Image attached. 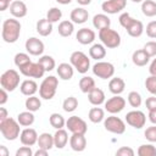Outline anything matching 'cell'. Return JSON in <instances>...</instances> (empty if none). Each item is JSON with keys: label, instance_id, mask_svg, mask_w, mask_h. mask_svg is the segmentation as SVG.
<instances>
[{"label": "cell", "instance_id": "25", "mask_svg": "<svg viewBox=\"0 0 156 156\" xmlns=\"http://www.w3.org/2000/svg\"><path fill=\"white\" fill-rule=\"evenodd\" d=\"M20 90H21V93H22L23 95H26V96H32V95H34V94L38 91V84H37V82L33 80V79H26V80H23V82L21 83Z\"/></svg>", "mask_w": 156, "mask_h": 156}, {"label": "cell", "instance_id": "43", "mask_svg": "<svg viewBox=\"0 0 156 156\" xmlns=\"http://www.w3.org/2000/svg\"><path fill=\"white\" fill-rule=\"evenodd\" d=\"M62 17V11L58 9V7H51L48 13H46V18L51 22V23H56L61 20Z\"/></svg>", "mask_w": 156, "mask_h": 156}, {"label": "cell", "instance_id": "48", "mask_svg": "<svg viewBox=\"0 0 156 156\" xmlns=\"http://www.w3.org/2000/svg\"><path fill=\"white\" fill-rule=\"evenodd\" d=\"M146 35L151 39H156V21H151L146 24Z\"/></svg>", "mask_w": 156, "mask_h": 156}, {"label": "cell", "instance_id": "10", "mask_svg": "<svg viewBox=\"0 0 156 156\" xmlns=\"http://www.w3.org/2000/svg\"><path fill=\"white\" fill-rule=\"evenodd\" d=\"M20 73L27 78H41L45 73L44 67L39 62H29L20 68Z\"/></svg>", "mask_w": 156, "mask_h": 156}, {"label": "cell", "instance_id": "28", "mask_svg": "<svg viewBox=\"0 0 156 156\" xmlns=\"http://www.w3.org/2000/svg\"><path fill=\"white\" fill-rule=\"evenodd\" d=\"M93 26L96 29H102V28H107L111 26V20L107 16V13H98L93 17Z\"/></svg>", "mask_w": 156, "mask_h": 156}, {"label": "cell", "instance_id": "50", "mask_svg": "<svg viewBox=\"0 0 156 156\" xmlns=\"http://www.w3.org/2000/svg\"><path fill=\"white\" fill-rule=\"evenodd\" d=\"M32 155H34V152H33V150L30 149V146H27V145L20 147V149L16 151V156H32Z\"/></svg>", "mask_w": 156, "mask_h": 156}, {"label": "cell", "instance_id": "52", "mask_svg": "<svg viewBox=\"0 0 156 156\" xmlns=\"http://www.w3.org/2000/svg\"><path fill=\"white\" fill-rule=\"evenodd\" d=\"M7 93H9V91H7L6 89L1 88V90H0V105H1V106H4V105L7 102V100H9Z\"/></svg>", "mask_w": 156, "mask_h": 156}, {"label": "cell", "instance_id": "44", "mask_svg": "<svg viewBox=\"0 0 156 156\" xmlns=\"http://www.w3.org/2000/svg\"><path fill=\"white\" fill-rule=\"evenodd\" d=\"M134 20H135V18H133L128 12H123V13H121L119 17H118V22H119V24H121L124 29H127V28L134 22Z\"/></svg>", "mask_w": 156, "mask_h": 156}, {"label": "cell", "instance_id": "13", "mask_svg": "<svg viewBox=\"0 0 156 156\" xmlns=\"http://www.w3.org/2000/svg\"><path fill=\"white\" fill-rule=\"evenodd\" d=\"M127 6V0H105L101 4V9L107 15H115L123 11Z\"/></svg>", "mask_w": 156, "mask_h": 156}, {"label": "cell", "instance_id": "8", "mask_svg": "<svg viewBox=\"0 0 156 156\" xmlns=\"http://www.w3.org/2000/svg\"><path fill=\"white\" fill-rule=\"evenodd\" d=\"M91 69L94 76L101 79H110L115 74V66L111 62H106V61H98Z\"/></svg>", "mask_w": 156, "mask_h": 156}, {"label": "cell", "instance_id": "30", "mask_svg": "<svg viewBox=\"0 0 156 156\" xmlns=\"http://www.w3.org/2000/svg\"><path fill=\"white\" fill-rule=\"evenodd\" d=\"M38 146L41 147V149H46V150H50L55 146L54 144V135H51L50 133H41L39 134V138H38Z\"/></svg>", "mask_w": 156, "mask_h": 156}, {"label": "cell", "instance_id": "41", "mask_svg": "<svg viewBox=\"0 0 156 156\" xmlns=\"http://www.w3.org/2000/svg\"><path fill=\"white\" fill-rule=\"evenodd\" d=\"M141 102H143V99H141V95L138 93V91H130L129 94H128V104L132 106V107H135V108H138V107H140V105H141Z\"/></svg>", "mask_w": 156, "mask_h": 156}, {"label": "cell", "instance_id": "2", "mask_svg": "<svg viewBox=\"0 0 156 156\" xmlns=\"http://www.w3.org/2000/svg\"><path fill=\"white\" fill-rule=\"evenodd\" d=\"M21 124L18 123L17 119L15 118H11V117H7L6 119L1 121L0 122V132H1V135L9 140V141H12V140H16L17 138H20V134H21Z\"/></svg>", "mask_w": 156, "mask_h": 156}, {"label": "cell", "instance_id": "38", "mask_svg": "<svg viewBox=\"0 0 156 156\" xmlns=\"http://www.w3.org/2000/svg\"><path fill=\"white\" fill-rule=\"evenodd\" d=\"M38 62L44 67L45 72L52 71V69L55 68V66H56V62H55L54 57L50 56V55H41V56L39 57V60H38Z\"/></svg>", "mask_w": 156, "mask_h": 156}, {"label": "cell", "instance_id": "57", "mask_svg": "<svg viewBox=\"0 0 156 156\" xmlns=\"http://www.w3.org/2000/svg\"><path fill=\"white\" fill-rule=\"evenodd\" d=\"M48 151H49V150H46V149L39 147V149L34 152V156H46V155H48Z\"/></svg>", "mask_w": 156, "mask_h": 156}, {"label": "cell", "instance_id": "19", "mask_svg": "<svg viewBox=\"0 0 156 156\" xmlns=\"http://www.w3.org/2000/svg\"><path fill=\"white\" fill-rule=\"evenodd\" d=\"M69 18L73 23L76 24H83L88 21L89 18V12L84 9V7H76L71 11V15H69Z\"/></svg>", "mask_w": 156, "mask_h": 156}, {"label": "cell", "instance_id": "27", "mask_svg": "<svg viewBox=\"0 0 156 156\" xmlns=\"http://www.w3.org/2000/svg\"><path fill=\"white\" fill-rule=\"evenodd\" d=\"M37 32H38V34L39 35H41V37H48V35H50L51 34V32H52V23L48 20V18H41V20H39L38 22H37Z\"/></svg>", "mask_w": 156, "mask_h": 156}, {"label": "cell", "instance_id": "32", "mask_svg": "<svg viewBox=\"0 0 156 156\" xmlns=\"http://www.w3.org/2000/svg\"><path fill=\"white\" fill-rule=\"evenodd\" d=\"M34 119H35L34 113L28 110L18 113V116H17V121L22 127H30L34 123Z\"/></svg>", "mask_w": 156, "mask_h": 156}, {"label": "cell", "instance_id": "18", "mask_svg": "<svg viewBox=\"0 0 156 156\" xmlns=\"http://www.w3.org/2000/svg\"><path fill=\"white\" fill-rule=\"evenodd\" d=\"M10 13L15 17V18H22L27 15L28 12V9H27V5L21 1V0H15L11 2L10 5Z\"/></svg>", "mask_w": 156, "mask_h": 156}, {"label": "cell", "instance_id": "56", "mask_svg": "<svg viewBox=\"0 0 156 156\" xmlns=\"http://www.w3.org/2000/svg\"><path fill=\"white\" fill-rule=\"evenodd\" d=\"M9 116H7V110L5 108V107H0V122L1 121H4V119H6Z\"/></svg>", "mask_w": 156, "mask_h": 156}, {"label": "cell", "instance_id": "7", "mask_svg": "<svg viewBox=\"0 0 156 156\" xmlns=\"http://www.w3.org/2000/svg\"><path fill=\"white\" fill-rule=\"evenodd\" d=\"M104 127L107 132L113 134H123L126 132V122L115 115H111L104 119Z\"/></svg>", "mask_w": 156, "mask_h": 156}, {"label": "cell", "instance_id": "47", "mask_svg": "<svg viewBox=\"0 0 156 156\" xmlns=\"http://www.w3.org/2000/svg\"><path fill=\"white\" fill-rule=\"evenodd\" d=\"M143 49L146 51V54H147L150 57H155V56H156V41H154V40L147 41V43L144 45Z\"/></svg>", "mask_w": 156, "mask_h": 156}, {"label": "cell", "instance_id": "39", "mask_svg": "<svg viewBox=\"0 0 156 156\" xmlns=\"http://www.w3.org/2000/svg\"><path fill=\"white\" fill-rule=\"evenodd\" d=\"M77 107H78V100L74 96H68L62 102V108L66 112H73L76 111Z\"/></svg>", "mask_w": 156, "mask_h": 156}, {"label": "cell", "instance_id": "55", "mask_svg": "<svg viewBox=\"0 0 156 156\" xmlns=\"http://www.w3.org/2000/svg\"><path fill=\"white\" fill-rule=\"evenodd\" d=\"M11 2L7 0H0V11H5L7 10V7H10Z\"/></svg>", "mask_w": 156, "mask_h": 156}, {"label": "cell", "instance_id": "16", "mask_svg": "<svg viewBox=\"0 0 156 156\" xmlns=\"http://www.w3.org/2000/svg\"><path fill=\"white\" fill-rule=\"evenodd\" d=\"M96 38V34L93 29L90 28H80L78 29L77 34H76V39L78 43H80L82 45H88V44H91Z\"/></svg>", "mask_w": 156, "mask_h": 156}, {"label": "cell", "instance_id": "9", "mask_svg": "<svg viewBox=\"0 0 156 156\" xmlns=\"http://www.w3.org/2000/svg\"><path fill=\"white\" fill-rule=\"evenodd\" d=\"M66 128L72 133H77V134H85L88 132V124L87 122L78 117V116H71L68 117V119L66 121Z\"/></svg>", "mask_w": 156, "mask_h": 156}, {"label": "cell", "instance_id": "58", "mask_svg": "<svg viewBox=\"0 0 156 156\" xmlns=\"http://www.w3.org/2000/svg\"><path fill=\"white\" fill-rule=\"evenodd\" d=\"M0 156H9V150L5 145H0Z\"/></svg>", "mask_w": 156, "mask_h": 156}, {"label": "cell", "instance_id": "12", "mask_svg": "<svg viewBox=\"0 0 156 156\" xmlns=\"http://www.w3.org/2000/svg\"><path fill=\"white\" fill-rule=\"evenodd\" d=\"M124 107H126V100L121 95H113L107 101H105V110L111 115L119 113L121 111L124 110Z\"/></svg>", "mask_w": 156, "mask_h": 156}, {"label": "cell", "instance_id": "60", "mask_svg": "<svg viewBox=\"0 0 156 156\" xmlns=\"http://www.w3.org/2000/svg\"><path fill=\"white\" fill-rule=\"evenodd\" d=\"M55 1H57V2L61 4V5H68V4L72 2V0H55Z\"/></svg>", "mask_w": 156, "mask_h": 156}, {"label": "cell", "instance_id": "11", "mask_svg": "<svg viewBox=\"0 0 156 156\" xmlns=\"http://www.w3.org/2000/svg\"><path fill=\"white\" fill-rule=\"evenodd\" d=\"M126 122L135 129H141L146 123V116L140 110H133L126 115Z\"/></svg>", "mask_w": 156, "mask_h": 156}, {"label": "cell", "instance_id": "22", "mask_svg": "<svg viewBox=\"0 0 156 156\" xmlns=\"http://www.w3.org/2000/svg\"><path fill=\"white\" fill-rule=\"evenodd\" d=\"M126 89V82L121 77H112L108 82V90L113 95H121Z\"/></svg>", "mask_w": 156, "mask_h": 156}, {"label": "cell", "instance_id": "62", "mask_svg": "<svg viewBox=\"0 0 156 156\" xmlns=\"http://www.w3.org/2000/svg\"><path fill=\"white\" fill-rule=\"evenodd\" d=\"M7 1H10V2H12V1H15V0H7Z\"/></svg>", "mask_w": 156, "mask_h": 156}, {"label": "cell", "instance_id": "15", "mask_svg": "<svg viewBox=\"0 0 156 156\" xmlns=\"http://www.w3.org/2000/svg\"><path fill=\"white\" fill-rule=\"evenodd\" d=\"M38 138H39V135H38L37 130L34 128H29V127L24 128L20 134L21 143L23 145H27V146H33L34 144H37L38 143Z\"/></svg>", "mask_w": 156, "mask_h": 156}, {"label": "cell", "instance_id": "4", "mask_svg": "<svg viewBox=\"0 0 156 156\" xmlns=\"http://www.w3.org/2000/svg\"><path fill=\"white\" fill-rule=\"evenodd\" d=\"M99 39L108 49H116L121 45V35L117 30L111 29L110 27L102 28L99 30Z\"/></svg>", "mask_w": 156, "mask_h": 156}, {"label": "cell", "instance_id": "1", "mask_svg": "<svg viewBox=\"0 0 156 156\" xmlns=\"http://www.w3.org/2000/svg\"><path fill=\"white\" fill-rule=\"evenodd\" d=\"M21 34V23L18 20L13 18H7L2 22V28H1V38L5 43L12 44L16 43L20 38Z\"/></svg>", "mask_w": 156, "mask_h": 156}, {"label": "cell", "instance_id": "53", "mask_svg": "<svg viewBox=\"0 0 156 156\" xmlns=\"http://www.w3.org/2000/svg\"><path fill=\"white\" fill-rule=\"evenodd\" d=\"M149 121L152 123V124H156V110H151L149 111Z\"/></svg>", "mask_w": 156, "mask_h": 156}, {"label": "cell", "instance_id": "3", "mask_svg": "<svg viewBox=\"0 0 156 156\" xmlns=\"http://www.w3.org/2000/svg\"><path fill=\"white\" fill-rule=\"evenodd\" d=\"M58 79L55 76H49L43 79L41 84L39 85V96L44 100H51L57 90Z\"/></svg>", "mask_w": 156, "mask_h": 156}, {"label": "cell", "instance_id": "20", "mask_svg": "<svg viewBox=\"0 0 156 156\" xmlns=\"http://www.w3.org/2000/svg\"><path fill=\"white\" fill-rule=\"evenodd\" d=\"M56 72H57V76L62 80H69V79H72V77L74 74V67L68 62H62L57 66Z\"/></svg>", "mask_w": 156, "mask_h": 156}, {"label": "cell", "instance_id": "14", "mask_svg": "<svg viewBox=\"0 0 156 156\" xmlns=\"http://www.w3.org/2000/svg\"><path fill=\"white\" fill-rule=\"evenodd\" d=\"M26 50L29 55H33V56H41L43 52H44V43L39 39V38H35V37H30L26 40Z\"/></svg>", "mask_w": 156, "mask_h": 156}, {"label": "cell", "instance_id": "61", "mask_svg": "<svg viewBox=\"0 0 156 156\" xmlns=\"http://www.w3.org/2000/svg\"><path fill=\"white\" fill-rule=\"evenodd\" d=\"M132 1H133V2H136V4H138V2H143L144 0H132Z\"/></svg>", "mask_w": 156, "mask_h": 156}, {"label": "cell", "instance_id": "49", "mask_svg": "<svg viewBox=\"0 0 156 156\" xmlns=\"http://www.w3.org/2000/svg\"><path fill=\"white\" fill-rule=\"evenodd\" d=\"M134 154H135L134 150L129 146H122L116 151L117 156H134Z\"/></svg>", "mask_w": 156, "mask_h": 156}, {"label": "cell", "instance_id": "23", "mask_svg": "<svg viewBox=\"0 0 156 156\" xmlns=\"http://www.w3.org/2000/svg\"><path fill=\"white\" fill-rule=\"evenodd\" d=\"M150 58H151V57L146 54V51H145L144 49L135 50V51L133 52V55H132V61H133V63H134L135 66H138V67H144V66H146V65L149 63Z\"/></svg>", "mask_w": 156, "mask_h": 156}, {"label": "cell", "instance_id": "37", "mask_svg": "<svg viewBox=\"0 0 156 156\" xmlns=\"http://www.w3.org/2000/svg\"><path fill=\"white\" fill-rule=\"evenodd\" d=\"M24 106L28 111H32V112H35L38 111L40 107H41V101L38 96L35 95H32V96H28L26 99V102H24Z\"/></svg>", "mask_w": 156, "mask_h": 156}, {"label": "cell", "instance_id": "59", "mask_svg": "<svg viewBox=\"0 0 156 156\" xmlns=\"http://www.w3.org/2000/svg\"><path fill=\"white\" fill-rule=\"evenodd\" d=\"M79 5H82V6H87V5H89L90 2H91V0H76Z\"/></svg>", "mask_w": 156, "mask_h": 156}, {"label": "cell", "instance_id": "35", "mask_svg": "<svg viewBox=\"0 0 156 156\" xmlns=\"http://www.w3.org/2000/svg\"><path fill=\"white\" fill-rule=\"evenodd\" d=\"M141 12L146 17L156 16V2L154 0H144L141 2Z\"/></svg>", "mask_w": 156, "mask_h": 156}, {"label": "cell", "instance_id": "36", "mask_svg": "<svg viewBox=\"0 0 156 156\" xmlns=\"http://www.w3.org/2000/svg\"><path fill=\"white\" fill-rule=\"evenodd\" d=\"M49 122H50V126L55 129H61L66 126V119L63 118V116L60 115V113H56V112L50 115Z\"/></svg>", "mask_w": 156, "mask_h": 156}, {"label": "cell", "instance_id": "29", "mask_svg": "<svg viewBox=\"0 0 156 156\" xmlns=\"http://www.w3.org/2000/svg\"><path fill=\"white\" fill-rule=\"evenodd\" d=\"M57 30H58V34L63 38H67V37H71L74 32V23L72 21H61L58 23V27H57Z\"/></svg>", "mask_w": 156, "mask_h": 156}, {"label": "cell", "instance_id": "6", "mask_svg": "<svg viewBox=\"0 0 156 156\" xmlns=\"http://www.w3.org/2000/svg\"><path fill=\"white\" fill-rule=\"evenodd\" d=\"M0 84L7 91H13L20 85V73L12 68L5 71L0 77Z\"/></svg>", "mask_w": 156, "mask_h": 156}, {"label": "cell", "instance_id": "5", "mask_svg": "<svg viewBox=\"0 0 156 156\" xmlns=\"http://www.w3.org/2000/svg\"><path fill=\"white\" fill-rule=\"evenodd\" d=\"M69 63L74 67L78 73H87L90 68V58L83 51H73L69 57Z\"/></svg>", "mask_w": 156, "mask_h": 156}, {"label": "cell", "instance_id": "51", "mask_svg": "<svg viewBox=\"0 0 156 156\" xmlns=\"http://www.w3.org/2000/svg\"><path fill=\"white\" fill-rule=\"evenodd\" d=\"M145 106H146V108H147L149 111H151V110H156V96L152 95V96L147 98L146 101H145Z\"/></svg>", "mask_w": 156, "mask_h": 156}, {"label": "cell", "instance_id": "24", "mask_svg": "<svg viewBox=\"0 0 156 156\" xmlns=\"http://www.w3.org/2000/svg\"><path fill=\"white\" fill-rule=\"evenodd\" d=\"M89 56L90 58H94L96 61H101L105 56H106V46L101 43H96V44H93L89 49Z\"/></svg>", "mask_w": 156, "mask_h": 156}, {"label": "cell", "instance_id": "31", "mask_svg": "<svg viewBox=\"0 0 156 156\" xmlns=\"http://www.w3.org/2000/svg\"><path fill=\"white\" fill-rule=\"evenodd\" d=\"M95 87H96V85H95L94 78H91V77H89V76H84V77H82V78L79 79V89H80V91L84 93V94L90 93Z\"/></svg>", "mask_w": 156, "mask_h": 156}, {"label": "cell", "instance_id": "17", "mask_svg": "<svg viewBox=\"0 0 156 156\" xmlns=\"http://www.w3.org/2000/svg\"><path fill=\"white\" fill-rule=\"evenodd\" d=\"M69 146L73 151H77V152H80V151H84L85 147H87V138H85V134H72L71 138H69Z\"/></svg>", "mask_w": 156, "mask_h": 156}, {"label": "cell", "instance_id": "45", "mask_svg": "<svg viewBox=\"0 0 156 156\" xmlns=\"http://www.w3.org/2000/svg\"><path fill=\"white\" fill-rule=\"evenodd\" d=\"M145 88L150 94L156 95V76H151L150 74L145 79Z\"/></svg>", "mask_w": 156, "mask_h": 156}, {"label": "cell", "instance_id": "21", "mask_svg": "<svg viewBox=\"0 0 156 156\" xmlns=\"http://www.w3.org/2000/svg\"><path fill=\"white\" fill-rule=\"evenodd\" d=\"M106 99V96H105V93H104V90L102 89H100V88H94L90 93H88V100H89V102L91 104V105H94V106H100V105H102V104H105V100Z\"/></svg>", "mask_w": 156, "mask_h": 156}, {"label": "cell", "instance_id": "33", "mask_svg": "<svg viewBox=\"0 0 156 156\" xmlns=\"http://www.w3.org/2000/svg\"><path fill=\"white\" fill-rule=\"evenodd\" d=\"M144 29H145V28H144L143 22L139 21V20H134V22H133L126 30H127V33H128L130 37H133V38H138V37H140V35L143 34Z\"/></svg>", "mask_w": 156, "mask_h": 156}, {"label": "cell", "instance_id": "46", "mask_svg": "<svg viewBox=\"0 0 156 156\" xmlns=\"http://www.w3.org/2000/svg\"><path fill=\"white\" fill-rule=\"evenodd\" d=\"M144 135H145L146 140H149L150 143H156V124L147 127L144 132Z\"/></svg>", "mask_w": 156, "mask_h": 156}, {"label": "cell", "instance_id": "54", "mask_svg": "<svg viewBox=\"0 0 156 156\" xmlns=\"http://www.w3.org/2000/svg\"><path fill=\"white\" fill-rule=\"evenodd\" d=\"M149 72L151 76H156V58L152 60V62L150 63V67H149Z\"/></svg>", "mask_w": 156, "mask_h": 156}, {"label": "cell", "instance_id": "40", "mask_svg": "<svg viewBox=\"0 0 156 156\" xmlns=\"http://www.w3.org/2000/svg\"><path fill=\"white\" fill-rule=\"evenodd\" d=\"M136 154L139 156H156V147L152 144H143L138 147Z\"/></svg>", "mask_w": 156, "mask_h": 156}, {"label": "cell", "instance_id": "34", "mask_svg": "<svg viewBox=\"0 0 156 156\" xmlns=\"http://www.w3.org/2000/svg\"><path fill=\"white\" fill-rule=\"evenodd\" d=\"M88 118L93 123H100L105 119V111L101 107H91L88 113Z\"/></svg>", "mask_w": 156, "mask_h": 156}, {"label": "cell", "instance_id": "26", "mask_svg": "<svg viewBox=\"0 0 156 156\" xmlns=\"http://www.w3.org/2000/svg\"><path fill=\"white\" fill-rule=\"evenodd\" d=\"M68 143V133L66 129H56V133L54 134V144L57 149H63Z\"/></svg>", "mask_w": 156, "mask_h": 156}, {"label": "cell", "instance_id": "42", "mask_svg": "<svg viewBox=\"0 0 156 156\" xmlns=\"http://www.w3.org/2000/svg\"><path fill=\"white\" fill-rule=\"evenodd\" d=\"M13 62H15V65L17 66V68H21V67H23L24 65L29 63V62H30V58H29V55H28V54H26V52H18V54L15 55Z\"/></svg>", "mask_w": 156, "mask_h": 156}]
</instances>
